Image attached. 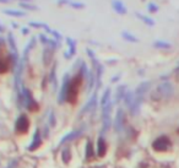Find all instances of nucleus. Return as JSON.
Masks as SVG:
<instances>
[{
  "instance_id": "1",
  "label": "nucleus",
  "mask_w": 179,
  "mask_h": 168,
  "mask_svg": "<svg viewBox=\"0 0 179 168\" xmlns=\"http://www.w3.org/2000/svg\"><path fill=\"white\" fill-rule=\"evenodd\" d=\"M84 76L81 75V72L78 71L72 79L70 80L69 82V86H68V92H66V102L71 103V105H75L76 101H78V97H79V91H80V87L84 82Z\"/></svg>"
},
{
  "instance_id": "2",
  "label": "nucleus",
  "mask_w": 179,
  "mask_h": 168,
  "mask_svg": "<svg viewBox=\"0 0 179 168\" xmlns=\"http://www.w3.org/2000/svg\"><path fill=\"white\" fill-rule=\"evenodd\" d=\"M174 95V86L169 81H164L157 86V88L152 92L151 98L153 101H161V99H169Z\"/></svg>"
},
{
  "instance_id": "3",
  "label": "nucleus",
  "mask_w": 179,
  "mask_h": 168,
  "mask_svg": "<svg viewBox=\"0 0 179 168\" xmlns=\"http://www.w3.org/2000/svg\"><path fill=\"white\" fill-rule=\"evenodd\" d=\"M112 109H113V101L107 103V105L102 108V131H101V134L108 133L112 126V117H110Z\"/></svg>"
},
{
  "instance_id": "4",
  "label": "nucleus",
  "mask_w": 179,
  "mask_h": 168,
  "mask_svg": "<svg viewBox=\"0 0 179 168\" xmlns=\"http://www.w3.org/2000/svg\"><path fill=\"white\" fill-rule=\"evenodd\" d=\"M22 90V93H23V97H25V107H26L30 112H37L38 109H40V105H38V102L34 99L31 90L22 86L21 87Z\"/></svg>"
},
{
  "instance_id": "5",
  "label": "nucleus",
  "mask_w": 179,
  "mask_h": 168,
  "mask_svg": "<svg viewBox=\"0 0 179 168\" xmlns=\"http://www.w3.org/2000/svg\"><path fill=\"white\" fill-rule=\"evenodd\" d=\"M171 147H172V141L168 136H166V135L158 136L152 143V149L156 152H166V151H168Z\"/></svg>"
},
{
  "instance_id": "6",
  "label": "nucleus",
  "mask_w": 179,
  "mask_h": 168,
  "mask_svg": "<svg viewBox=\"0 0 179 168\" xmlns=\"http://www.w3.org/2000/svg\"><path fill=\"white\" fill-rule=\"evenodd\" d=\"M30 129V119L26 114H20L15 122V131L19 135H23Z\"/></svg>"
},
{
  "instance_id": "7",
  "label": "nucleus",
  "mask_w": 179,
  "mask_h": 168,
  "mask_svg": "<svg viewBox=\"0 0 179 168\" xmlns=\"http://www.w3.org/2000/svg\"><path fill=\"white\" fill-rule=\"evenodd\" d=\"M97 92H98V91H95V93H93L91 97H90V99L85 103V106L81 108V111H80V113H79V115H78V118L84 117L85 114L92 112V111H95V109L97 108V101H98Z\"/></svg>"
},
{
  "instance_id": "8",
  "label": "nucleus",
  "mask_w": 179,
  "mask_h": 168,
  "mask_svg": "<svg viewBox=\"0 0 179 168\" xmlns=\"http://www.w3.org/2000/svg\"><path fill=\"white\" fill-rule=\"evenodd\" d=\"M114 130L118 134H120L125 130V112L123 108L117 109L116 118H114Z\"/></svg>"
},
{
  "instance_id": "9",
  "label": "nucleus",
  "mask_w": 179,
  "mask_h": 168,
  "mask_svg": "<svg viewBox=\"0 0 179 168\" xmlns=\"http://www.w3.org/2000/svg\"><path fill=\"white\" fill-rule=\"evenodd\" d=\"M71 80L70 77V74L66 72L64 75V79H63V84H61V88H60V92L58 95V103L59 105H64L66 102V92H68V86H69V82Z\"/></svg>"
},
{
  "instance_id": "10",
  "label": "nucleus",
  "mask_w": 179,
  "mask_h": 168,
  "mask_svg": "<svg viewBox=\"0 0 179 168\" xmlns=\"http://www.w3.org/2000/svg\"><path fill=\"white\" fill-rule=\"evenodd\" d=\"M42 146V130L41 129H36V131L33 134V137H32V141H31V144L27 146V151H36L38 150Z\"/></svg>"
},
{
  "instance_id": "11",
  "label": "nucleus",
  "mask_w": 179,
  "mask_h": 168,
  "mask_svg": "<svg viewBox=\"0 0 179 168\" xmlns=\"http://www.w3.org/2000/svg\"><path fill=\"white\" fill-rule=\"evenodd\" d=\"M84 134V129H76V130H72L70 133H68L66 135H64L59 143V146L66 144V143H70V141H74V140H78L81 135Z\"/></svg>"
},
{
  "instance_id": "12",
  "label": "nucleus",
  "mask_w": 179,
  "mask_h": 168,
  "mask_svg": "<svg viewBox=\"0 0 179 168\" xmlns=\"http://www.w3.org/2000/svg\"><path fill=\"white\" fill-rule=\"evenodd\" d=\"M65 41H66V44H68L69 49L64 53V58H65V59H71L76 54V44H78V43H76V41L74 40V38H71V37H66Z\"/></svg>"
},
{
  "instance_id": "13",
  "label": "nucleus",
  "mask_w": 179,
  "mask_h": 168,
  "mask_svg": "<svg viewBox=\"0 0 179 168\" xmlns=\"http://www.w3.org/2000/svg\"><path fill=\"white\" fill-rule=\"evenodd\" d=\"M107 149H108V146H107V143H106V140H104V137L103 136H99L98 139H97V156L98 157H101V158H103L104 156H106V153H107Z\"/></svg>"
},
{
  "instance_id": "14",
  "label": "nucleus",
  "mask_w": 179,
  "mask_h": 168,
  "mask_svg": "<svg viewBox=\"0 0 179 168\" xmlns=\"http://www.w3.org/2000/svg\"><path fill=\"white\" fill-rule=\"evenodd\" d=\"M57 66H58V64L57 61L53 63V66L52 69H50V72L48 75V82H50L53 85V91L57 92V90H58V80H57Z\"/></svg>"
},
{
  "instance_id": "15",
  "label": "nucleus",
  "mask_w": 179,
  "mask_h": 168,
  "mask_svg": "<svg viewBox=\"0 0 179 168\" xmlns=\"http://www.w3.org/2000/svg\"><path fill=\"white\" fill-rule=\"evenodd\" d=\"M112 7L118 15H126L128 9L122 0H112Z\"/></svg>"
},
{
  "instance_id": "16",
  "label": "nucleus",
  "mask_w": 179,
  "mask_h": 168,
  "mask_svg": "<svg viewBox=\"0 0 179 168\" xmlns=\"http://www.w3.org/2000/svg\"><path fill=\"white\" fill-rule=\"evenodd\" d=\"M126 91H128V86L126 85H119L117 87V90H116V95H114L113 103H117V105H118V103H120L124 99V96H125Z\"/></svg>"
},
{
  "instance_id": "17",
  "label": "nucleus",
  "mask_w": 179,
  "mask_h": 168,
  "mask_svg": "<svg viewBox=\"0 0 179 168\" xmlns=\"http://www.w3.org/2000/svg\"><path fill=\"white\" fill-rule=\"evenodd\" d=\"M142 102H144V97H136V96H135V101H134V103L131 105V107L129 108V111H130V114H131V115H134V117L139 115L140 109H141V105H142Z\"/></svg>"
},
{
  "instance_id": "18",
  "label": "nucleus",
  "mask_w": 179,
  "mask_h": 168,
  "mask_svg": "<svg viewBox=\"0 0 179 168\" xmlns=\"http://www.w3.org/2000/svg\"><path fill=\"white\" fill-rule=\"evenodd\" d=\"M57 4L58 5H69L72 9H78V10H82L86 7L85 3L81 1H72V0H57Z\"/></svg>"
},
{
  "instance_id": "19",
  "label": "nucleus",
  "mask_w": 179,
  "mask_h": 168,
  "mask_svg": "<svg viewBox=\"0 0 179 168\" xmlns=\"http://www.w3.org/2000/svg\"><path fill=\"white\" fill-rule=\"evenodd\" d=\"M150 87H151V82L150 81H144V82H141L137 87H136V90H135V96L136 97H144L145 95H146V92L150 90Z\"/></svg>"
},
{
  "instance_id": "20",
  "label": "nucleus",
  "mask_w": 179,
  "mask_h": 168,
  "mask_svg": "<svg viewBox=\"0 0 179 168\" xmlns=\"http://www.w3.org/2000/svg\"><path fill=\"white\" fill-rule=\"evenodd\" d=\"M36 43H37V37H32L30 40V42L27 43V46L25 47V49H23V53H22V57H21L22 60L27 61V58H28V55L31 53V50L36 47Z\"/></svg>"
},
{
  "instance_id": "21",
  "label": "nucleus",
  "mask_w": 179,
  "mask_h": 168,
  "mask_svg": "<svg viewBox=\"0 0 179 168\" xmlns=\"http://www.w3.org/2000/svg\"><path fill=\"white\" fill-rule=\"evenodd\" d=\"M95 156H96V151L93 149V144H92L91 140H88L87 144H86V150H85V160L92 161L95 158Z\"/></svg>"
},
{
  "instance_id": "22",
  "label": "nucleus",
  "mask_w": 179,
  "mask_h": 168,
  "mask_svg": "<svg viewBox=\"0 0 179 168\" xmlns=\"http://www.w3.org/2000/svg\"><path fill=\"white\" fill-rule=\"evenodd\" d=\"M54 52L55 50H53L52 48H44V50H43V65L44 66H48L50 63H52V60H53V57H54Z\"/></svg>"
},
{
  "instance_id": "23",
  "label": "nucleus",
  "mask_w": 179,
  "mask_h": 168,
  "mask_svg": "<svg viewBox=\"0 0 179 168\" xmlns=\"http://www.w3.org/2000/svg\"><path fill=\"white\" fill-rule=\"evenodd\" d=\"M7 44H9V49H10V53H15V54H19L17 52V46H16V40L12 32H9L7 33Z\"/></svg>"
},
{
  "instance_id": "24",
  "label": "nucleus",
  "mask_w": 179,
  "mask_h": 168,
  "mask_svg": "<svg viewBox=\"0 0 179 168\" xmlns=\"http://www.w3.org/2000/svg\"><path fill=\"white\" fill-rule=\"evenodd\" d=\"M3 12L7 16H12V17H25L27 14L26 11H22V10H15V9H4Z\"/></svg>"
},
{
  "instance_id": "25",
  "label": "nucleus",
  "mask_w": 179,
  "mask_h": 168,
  "mask_svg": "<svg viewBox=\"0 0 179 168\" xmlns=\"http://www.w3.org/2000/svg\"><path fill=\"white\" fill-rule=\"evenodd\" d=\"M135 16L139 19V20H141L146 26H150V27H153V26L156 25V22H155V20L153 19H151L150 16H146V15H144V14H141V12H135Z\"/></svg>"
},
{
  "instance_id": "26",
  "label": "nucleus",
  "mask_w": 179,
  "mask_h": 168,
  "mask_svg": "<svg viewBox=\"0 0 179 168\" xmlns=\"http://www.w3.org/2000/svg\"><path fill=\"white\" fill-rule=\"evenodd\" d=\"M10 65L12 66V64H11V59H10V55H7L5 59L0 58V74L6 72V71L10 69Z\"/></svg>"
},
{
  "instance_id": "27",
  "label": "nucleus",
  "mask_w": 179,
  "mask_h": 168,
  "mask_svg": "<svg viewBox=\"0 0 179 168\" xmlns=\"http://www.w3.org/2000/svg\"><path fill=\"white\" fill-rule=\"evenodd\" d=\"M28 26H31V27H33V28H42V30H44L47 33H52V28L49 27V26L47 25V23H44V22H37V21H31V22H28Z\"/></svg>"
},
{
  "instance_id": "28",
  "label": "nucleus",
  "mask_w": 179,
  "mask_h": 168,
  "mask_svg": "<svg viewBox=\"0 0 179 168\" xmlns=\"http://www.w3.org/2000/svg\"><path fill=\"white\" fill-rule=\"evenodd\" d=\"M123 101H124V105H125L128 108H130L131 105L134 103V101H135V92H133V91H126V93H125Z\"/></svg>"
},
{
  "instance_id": "29",
  "label": "nucleus",
  "mask_w": 179,
  "mask_h": 168,
  "mask_svg": "<svg viewBox=\"0 0 179 168\" xmlns=\"http://www.w3.org/2000/svg\"><path fill=\"white\" fill-rule=\"evenodd\" d=\"M110 97H112V90L109 88V87H107L106 88V91L103 92V96H102V98H101V107L103 108L107 103H109L112 99H110Z\"/></svg>"
},
{
  "instance_id": "30",
  "label": "nucleus",
  "mask_w": 179,
  "mask_h": 168,
  "mask_svg": "<svg viewBox=\"0 0 179 168\" xmlns=\"http://www.w3.org/2000/svg\"><path fill=\"white\" fill-rule=\"evenodd\" d=\"M61 160H63V162L65 164H68L71 161V150H70L69 146L63 149V151H61Z\"/></svg>"
},
{
  "instance_id": "31",
  "label": "nucleus",
  "mask_w": 179,
  "mask_h": 168,
  "mask_svg": "<svg viewBox=\"0 0 179 168\" xmlns=\"http://www.w3.org/2000/svg\"><path fill=\"white\" fill-rule=\"evenodd\" d=\"M122 37H123V40H125L126 42H130V43H137L139 42V38L136 36H134L133 33L128 32V31H123Z\"/></svg>"
},
{
  "instance_id": "32",
  "label": "nucleus",
  "mask_w": 179,
  "mask_h": 168,
  "mask_svg": "<svg viewBox=\"0 0 179 168\" xmlns=\"http://www.w3.org/2000/svg\"><path fill=\"white\" fill-rule=\"evenodd\" d=\"M153 47L157 48V49H171L172 44L169 42H166V41H155L153 42Z\"/></svg>"
},
{
  "instance_id": "33",
  "label": "nucleus",
  "mask_w": 179,
  "mask_h": 168,
  "mask_svg": "<svg viewBox=\"0 0 179 168\" xmlns=\"http://www.w3.org/2000/svg\"><path fill=\"white\" fill-rule=\"evenodd\" d=\"M19 5H20L23 10H28V11H37V10H40V7H38L37 5H34V4H30L28 1L19 3Z\"/></svg>"
},
{
  "instance_id": "34",
  "label": "nucleus",
  "mask_w": 179,
  "mask_h": 168,
  "mask_svg": "<svg viewBox=\"0 0 179 168\" xmlns=\"http://www.w3.org/2000/svg\"><path fill=\"white\" fill-rule=\"evenodd\" d=\"M49 126H52V128H54L55 125H57V118H55V113H54V111L53 109H50V112H49V115H48V123H47Z\"/></svg>"
},
{
  "instance_id": "35",
  "label": "nucleus",
  "mask_w": 179,
  "mask_h": 168,
  "mask_svg": "<svg viewBox=\"0 0 179 168\" xmlns=\"http://www.w3.org/2000/svg\"><path fill=\"white\" fill-rule=\"evenodd\" d=\"M147 11L150 12V14H156V12L158 11V6H157V4H155V3H150V4L147 5Z\"/></svg>"
},
{
  "instance_id": "36",
  "label": "nucleus",
  "mask_w": 179,
  "mask_h": 168,
  "mask_svg": "<svg viewBox=\"0 0 179 168\" xmlns=\"http://www.w3.org/2000/svg\"><path fill=\"white\" fill-rule=\"evenodd\" d=\"M53 36V38L55 41H58L59 43H61V41H63V36H61V33L59 32V31H57V30H52V33H50Z\"/></svg>"
},
{
  "instance_id": "37",
  "label": "nucleus",
  "mask_w": 179,
  "mask_h": 168,
  "mask_svg": "<svg viewBox=\"0 0 179 168\" xmlns=\"http://www.w3.org/2000/svg\"><path fill=\"white\" fill-rule=\"evenodd\" d=\"M19 163H20V160H19V158H14L5 168H16V167L19 166Z\"/></svg>"
},
{
  "instance_id": "38",
  "label": "nucleus",
  "mask_w": 179,
  "mask_h": 168,
  "mask_svg": "<svg viewBox=\"0 0 179 168\" xmlns=\"http://www.w3.org/2000/svg\"><path fill=\"white\" fill-rule=\"evenodd\" d=\"M86 53H87V55L90 57V59H93V58H96V54H95V52H93L92 49L86 48Z\"/></svg>"
},
{
  "instance_id": "39",
  "label": "nucleus",
  "mask_w": 179,
  "mask_h": 168,
  "mask_svg": "<svg viewBox=\"0 0 179 168\" xmlns=\"http://www.w3.org/2000/svg\"><path fill=\"white\" fill-rule=\"evenodd\" d=\"M48 136H49V125L45 124V126H44V137H48Z\"/></svg>"
},
{
  "instance_id": "40",
  "label": "nucleus",
  "mask_w": 179,
  "mask_h": 168,
  "mask_svg": "<svg viewBox=\"0 0 179 168\" xmlns=\"http://www.w3.org/2000/svg\"><path fill=\"white\" fill-rule=\"evenodd\" d=\"M21 32H22V34H23V36H26V34H28V33H30V28H28V27H23V28L21 30Z\"/></svg>"
},
{
  "instance_id": "41",
  "label": "nucleus",
  "mask_w": 179,
  "mask_h": 168,
  "mask_svg": "<svg viewBox=\"0 0 179 168\" xmlns=\"http://www.w3.org/2000/svg\"><path fill=\"white\" fill-rule=\"evenodd\" d=\"M122 77V75L119 74V75H117V76H114V77H112V81L110 82H117V81H119V79Z\"/></svg>"
},
{
  "instance_id": "42",
  "label": "nucleus",
  "mask_w": 179,
  "mask_h": 168,
  "mask_svg": "<svg viewBox=\"0 0 179 168\" xmlns=\"http://www.w3.org/2000/svg\"><path fill=\"white\" fill-rule=\"evenodd\" d=\"M4 46H5V40L0 36V47H4Z\"/></svg>"
},
{
  "instance_id": "43",
  "label": "nucleus",
  "mask_w": 179,
  "mask_h": 168,
  "mask_svg": "<svg viewBox=\"0 0 179 168\" xmlns=\"http://www.w3.org/2000/svg\"><path fill=\"white\" fill-rule=\"evenodd\" d=\"M11 3V0H0V4H9Z\"/></svg>"
},
{
  "instance_id": "44",
  "label": "nucleus",
  "mask_w": 179,
  "mask_h": 168,
  "mask_svg": "<svg viewBox=\"0 0 179 168\" xmlns=\"http://www.w3.org/2000/svg\"><path fill=\"white\" fill-rule=\"evenodd\" d=\"M3 32H5V27L1 25V22H0V33H3Z\"/></svg>"
},
{
  "instance_id": "45",
  "label": "nucleus",
  "mask_w": 179,
  "mask_h": 168,
  "mask_svg": "<svg viewBox=\"0 0 179 168\" xmlns=\"http://www.w3.org/2000/svg\"><path fill=\"white\" fill-rule=\"evenodd\" d=\"M12 27H14V28H19V25L15 23V22H12Z\"/></svg>"
},
{
  "instance_id": "46",
  "label": "nucleus",
  "mask_w": 179,
  "mask_h": 168,
  "mask_svg": "<svg viewBox=\"0 0 179 168\" xmlns=\"http://www.w3.org/2000/svg\"><path fill=\"white\" fill-rule=\"evenodd\" d=\"M11 1H20V3H22V1H30V0H11Z\"/></svg>"
},
{
  "instance_id": "47",
  "label": "nucleus",
  "mask_w": 179,
  "mask_h": 168,
  "mask_svg": "<svg viewBox=\"0 0 179 168\" xmlns=\"http://www.w3.org/2000/svg\"><path fill=\"white\" fill-rule=\"evenodd\" d=\"M142 1H145V0H142Z\"/></svg>"
}]
</instances>
